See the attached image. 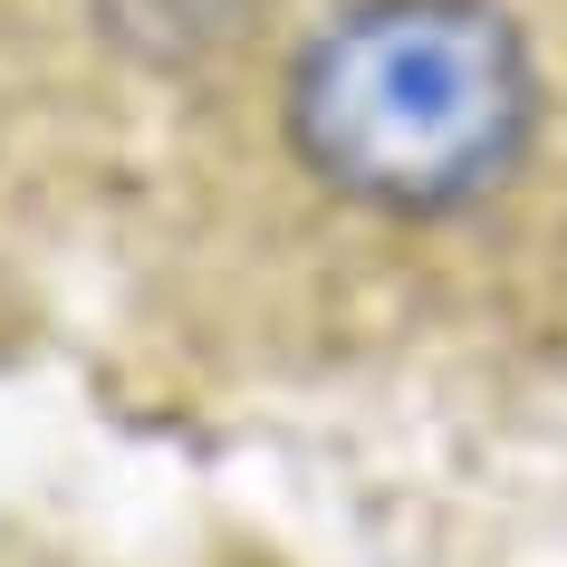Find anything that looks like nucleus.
<instances>
[{
	"mask_svg": "<svg viewBox=\"0 0 567 567\" xmlns=\"http://www.w3.org/2000/svg\"><path fill=\"white\" fill-rule=\"evenodd\" d=\"M279 125L337 203L452 221L538 145V59L501 0H347L299 39Z\"/></svg>",
	"mask_w": 567,
	"mask_h": 567,
	"instance_id": "nucleus-1",
	"label": "nucleus"
}]
</instances>
